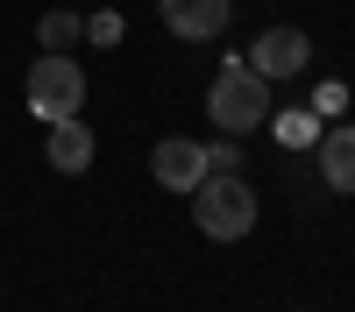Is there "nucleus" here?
<instances>
[{
    "label": "nucleus",
    "mask_w": 355,
    "mask_h": 312,
    "mask_svg": "<svg viewBox=\"0 0 355 312\" xmlns=\"http://www.w3.org/2000/svg\"><path fill=\"white\" fill-rule=\"evenodd\" d=\"M192 220H199V235L206 241H242L249 227H256V192L242 185V170H206V178L192 185Z\"/></svg>",
    "instance_id": "1"
},
{
    "label": "nucleus",
    "mask_w": 355,
    "mask_h": 312,
    "mask_svg": "<svg viewBox=\"0 0 355 312\" xmlns=\"http://www.w3.org/2000/svg\"><path fill=\"white\" fill-rule=\"evenodd\" d=\"M206 113H214V128H227V135L263 128L270 121V78L256 64H220V78L206 85Z\"/></svg>",
    "instance_id": "2"
},
{
    "label": "nucleus",
    "mask_w": 355,
    "mask_h": 312,
    "mask_svg": "<svg viewBox=\"0 0 355 312\" xmlns=\"http://www.w3.org/2000/svg\"><path fill=\"white\" fill-rule=\"evenodd\" d=\"M28 107H36V121H71V113L85 107V71L64 50L36 57V71H28Z\"/></svg>",
    "instance_id": "3"
},
{
    "label": "nucleus",
    "mask_w": 355,
    "mask_h": 312,
    "mask_svg": "<svg viewBox=\"0 0 355 312\" xmlns=\"http://www.w3.org/2000/svg\"><path fill=\"white\" fill-rule=\"evenodd\" d=\"M249 64H256L263 78H299V71L313 64V43L299 36V28H263L256 50H249Z\"/></svg>",
    "instance_id": "4"
},
{
    "label": "nucleus",
    "mask_w": 355,
    "mask_h": 312,
    "mask_svg": "<svg viewBox=\"0 0 355 312\" xmlns=\"http://www.w3.org/2000/svg\"><path fill=\"white\" fill-rule=\"evenodd\" d=\"M227 21H234V8H227V0H164V28H171V36H185V43L220 36Z\"/></svg>",
    "instance_id": "5"
},
{
    "label": "nucleus",
    "mask_w": 355,
    "mask_h": 312,
    "mask_svg": "<svg viewBox=\"0 0 355 312\" xmlns=\"http://www.w3.org/2000/svg\"><path fill=\"white\" fill-rule=\"evenodd\" d=\"M150 170H157V185H171V192H192L199 178H206V149L199 142H157V156H150Z\"/></svg>",
    "instance_id": "6"
},
{
    "label": "nucleus",
    "mask_w": 355,
    "mask_h": 312,
    "mask_svg": "<svg viewBox=\"0 0 355 312\" xmlns=\"http://www.w3.org/2000/svg\"><path fill=\"white\" fill-rule=\"evenodd\" d=\"M320 178H327L334 192H355V128L341 121V128H320Z\"/></svg>",
    "instance_id": "7"
},
{
    "label": "nucleus",
    "mask_w": 355,
    "mask_h": 312,
    "mask_svg": "<svg viewBox=\"0 0 355 312\" xmlns=\"http://www.w3.org/2000/svg\"><path fill=\"white\" fill-rule=\"evenodd\" d=\"M43 156H50L57 170H85V163H93V128H78V113H71V121H50Z\"/></svg>",
    "instance_id": "8"
},
{
    "label": "nucleus",
    "mask_w": 355,
    "mask_h": 312,
    "mask_svg": "<svg viewBox=\"0 0 355 312\" xmlns=\"http://www.w3.org/2000/svg\"><path fill=\"white\" fill-rule=\"evenodd\" d=\"M78 28H85V21H78L71 8H57V15L36 21V36H43V50H71V43H78Z\"/></svg>",
    "instance_id": "9"
},
{
    "label": "nucleus",
    "mask_w": 355,
    "mask_h": 312,
    "mask_svg": "<svg viewBox=\"0 0 355 312\" xmlns=\"http://www.w3.org/2000/svg\"><path fill=\"white\" fill-rule=\"evenodd\" d=\"M277 142H291V149H313V142H320V113H306V107H291L284 121H277Z\"/></svg>",
    "instance_id": "10"
},
{
    "label": "nucleus",
    "mask_w": 355,
    "mask_h": 312,
    "mask_svg": "<svg viewBox=\"0 0 355 312\" xmlns=\"http://www.w3.org/2000/svg\"><path fill=\"white\" fill-rule=\"evenodd\" d=\"M206 170H227V178H234V170H242V142H234V135L206 142Z\"/></svg>",
    "instance_id": "11"
},
{
    "label": "nucleus",
    "mask_w": 355,
    "mask_h": 312,
    "mask_svg": "<svg viewBox=\"0 0 355 312\" xmlns=\"http://www.w3.org/2000/svg\"><path fill=\"white\" fill-rule=\"evenodd\" d=\"M85 36H93V43H121V15H93Z\"/></svg>",
    "instance_id": "12"
}]
</instances>
